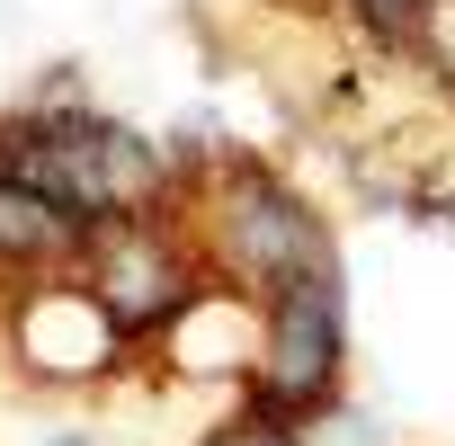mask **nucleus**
Here are the masks:
<instances>
[{
	"instance_id": "f03ea898",
	"label": "nucleus",
	"mask_w": 455,
	"mask_h": 446,
	"mask_svg": "<svg viewBox=\"0 0 455 446\" xmlns=\"http://www.w3.org/2000/svg\"><path fill=\"white\" fill-rule=\"evenodd\" d=\"M339 268L268 295V348H259V393H251V419L268 428H295L304 410L339 402Z\"/></svg>"
},
{
	"instance_id": "7ed1b4c3",
	"label": "nucleus",
	"mask_w": 455,
	"mask_h": 446,
	"mask_svg": "<svg viewBox=\"0 0 455 446\" xmlns=\"http://www.w3.org/2000/svg\"><path fill=\"white\" fill-rule=\"evenodd\" d=\"M214 242H223V259H233L259 295H286V286L339 268V259H331V233H322V214H313L286 179H268V170H251V179L223 187Z\"/></svg>"
},
{
	"instance_id": "20e7f679",
	"label": "nucleus",
	"mask_w": 455,
	"mask_h": 446,
	"mask_svg": "<svg viewBox=\"0 0 455 446\" xmlns=\"http://www.w3.org/2000/svg\"><path fill=\"white\" fill-rule=\"evenodd\" d=\"M99 313H108V331H152V322H170L179 313V295H188V277H179V259L152 242V233H134V223H116V242H108V259H99Z\"/></svg>"
},
{
	"instance_id": "39448f33",
	"label": "nucleus",
	"mask_w": 455,
	"mask_h": 446,
	"mask_svg": "<svg viewBox=\"0 0 455 446\" xmlns=\"http://www.w3.org/2000/svg\"><path fill=\"white\" fill-rule=\"evenodd\" d=\"M81 242H90L81 214H63V205L36 196V187H0V259H19V268H63V259H81Z\"/></svg>"
},
{
	"instance_id": "f257e3e1",
	"label": "nucleus",
	"mask_w": 455,
	"mask_h": 446,
	"mask_svg": "<svg viewBox=\"0 0 455 446\" xmlns=\"http://www.w3.org/2000/svg\"><path fill=\"white\" fill-rule=\"evenodd\" d=\"M0 187H36L99 233V223H134L161 196V152L90 108H54L0 125Z\"/></svg>"
},
{
	"instance_id": "0eeeda50",
	"label": "nucleus",
	"mask_w": 455,
	"mask_h": 446,
	"mask_svg": "<svg viewBox=\"0 0 455 446\" xmlns=\"http://www.w3.org/2000/svg\"><path fill=\"white\" fill-rule=\"evenodd\" d=\"M214 446H304L295 428H268V419H242V428H223Z\"/></svg>"
},
{
	"instance_id": "423d86ee",
	"label": "nucleus",
	"mask_w": 455,
	"mask_h": 446,
	"mask_svg": "<svg viewBox=\"0 0 455 446\" xmlns=\"http://www.w3.org/2000/svg\"><path fill=\"white\" fill-rule=\"evenodd\" d=\"M428 10H437V0H357V19H366V28L384 36V45H411Z\"/></svg>"
}]
</instances>
